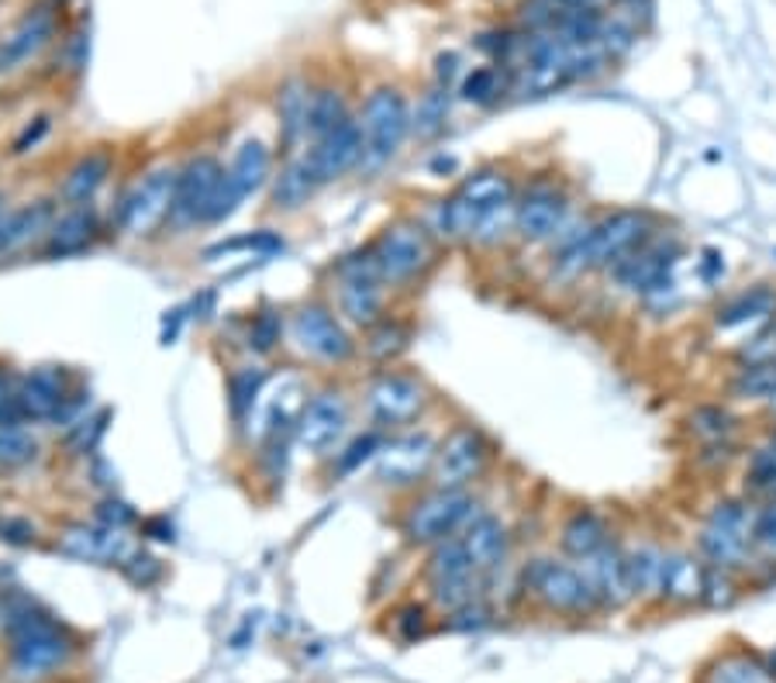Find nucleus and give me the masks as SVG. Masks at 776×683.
<instances>
[{"mask_svg": "<svg viewBox=\"0 0 776 683\" xmlns=\"http://www.w3.org/2000/svg\"><path fill=\"white\" fill-rule=\"evenodd\" d=\"M663 224L649 208H611L587 221L569 224L553 245V276L563 283H577L594 273H608L621 255L642 245Z\"/></svg>", "mask_w": 776, "mask_h": 683, "instance_id": "1", "label": "nucleus"}, {"mask_svg": "<svg viewBox=\"0 0 776 683\" xmlns=\"http://www.w3.org/2000/svg\"><path fill=\"white\" fill-rule=\"evenodd\" d=\"M517 180L504 166H480L436 208V235L445 242L494 245L514 232Z\"/></svg>", "mask_w": 776, "mask_h": 683, "instance_id": "2", "label": "nucleus"}, {"mask_svg": "<svg viewBox=\"0 0 776 683\" xmlns=\"http://www.w3.org/2000/svg\"><path fill=\"white\" fill-rule=\"evenodd\" d=\"M753 522L756 504L749 497H717L694 532V553L717 569H735V574H749L753 556Z\"/></svg>", "mask_w": 776, "mask_h": 683, "instance_id": "3", "label": "nucleus"}, {"mask_svg": "<svg viewBox=\"0 0 776 683\" xmlns=\"http://www.w3.org/2000/svg\"><path fill=\"white\" fill-rule=\"evenodd\" d=\"M686 245L677 232H670L667 221L656 228V232L636 245L628 255L604 273L611 283V291L625 294V297H636V301H652L656 294H663L670 287H677V266L683 263Z\"/></svg>", "mask_w": 776, "mask_h": 683, "instance_id": "4", "label": "nucleus"}, {"mask_svg": "<svg viewBox=\"0 0 776 683\" xmlns=\"http://www.w3.org/2000/svg\"><path fill=\"white\" fill-rule=\"evenodd\" d=\"M8 635H11V666L21 680L45 676L49 670L63 666L73 652L70 635L52 618L39 614L28 601H14V608H8Z\"/></svg>", "mask_w": 776, "mask_h": 683, "instance_id": "5", "label": "nucleus"}, {"mask_svg": "<svg viewBox=\"0 0 776 683\" xmlns=\"http://www.w3.org/2000/svg\"><path fill=\"white\" fill-rule=\"evenodd\" d=\"M522 587L525 593H532L535 601L553 611V614H566V618H590L600 614V601L594 587L587 584V577L580 574L577 563H563L553 556H538L528 559L522 569Z\"/></svg>", "mask_w": 776, "mask_h": 683, "instance_id": "6", "label": "nucleus"}, {"mask_svg": "<svg viewBox=\"0 0 776 683\" xmlns=\"http://www.w3.org/2000/svg\"><path fill=\"white\" fill-rule=\"evenodd\" d=\"M480 501L473 497V491H449V487H431L428 494H421L408 511L405 522H400V532L411 546H439L445 538L459 535L473 515H480Z\"/></svg>", "mask_w": 776, "mask_h": 683, "instance_id": "7", "label": "nucleus"}, {"mask_svg": "<svg viewBox=\"0 0 776 683\" xmlns=\"http://www.w3.org/2000/svg\"><path fill=\"white\" fill-rule=\"evenodd\" d=\"M363 132V166L380 169L387 166L411 135V104L397 87H377L359 111Z\"/></svg>", "mask_w": 776, "mask_h": 683, "instance_id": "8", "label": "nucleus"}, {"mask_svg": "<svg viewBox=\"0 0 776 683\" xmlns=\"http://www.w3.org/2000/svg\"><path fill=\"white\" fill-rule=\"evenodd\" d=\"M369 249H373V260H377L387 287H405V283L421 280L439 260L436 235H431L421 221H411V218H400V221L387 224L380 239Z\"/></svg>", "mask_w": 776, "mask_h": 683, "instance_id": "9", "label": "nucleus"}, {"mask_svg": "<svg viewBox=\"0 0 776 683\" xmlns=\"http://www.w3.org/2000/svg\"><path fill=\"white\" fill-rule=\"evenodd\" d=\"M491 460H494V442L486 439V432L470 421H459L439 439L428 480L431 487L473 491V483L491 470Z\"/></svg>", "mask_w": 776, "mask_h": 683, "instance_id": "10", "label": "nucleus"}, {"mask_svg": "<svg viewBox=\"0 0 776 683\" xmlns=\"http://www.w3.org/2000/svg\"><path fill=\"white\" fill-rule=\"evenodd\" d=\"M569 193L556 177H535L517 187L514 201V235L528 245H556L569 228Z\"/></svg>", "mask_w": 776, "mask_h": 683, "instance_id": "11", "label": "nucleus"}, {"mask_svg": "<svg viewBox=\"0 0 776 683\" xmlns=\"http://www.w3.org/2000/svg\"><path fill=\"white\" fill-rule=\"evenodd\" d=\"M486 577H480L459 535L445 538V543L431 546L428 563H424V584H428V597L436 601L445 614L466 608L473 601H480V587Z\"/></svg>", "mask_w": 776, "mask_h": 683, "instance_id": "12", "label": "nucleus"}, {"mask_svg": "<svg viewBox=\"0 0 776 683\" xmlns=\"http://www.w3.org/2000/svg\"><path fill=\"white\" fill-rule=\"evenodd\" d=\"M773 315H776V283L759 280L717 301V307L711 311V335L728 338L732 349H742L745 342L756 338L773 322Z\"/></svg>", "mask_w": 776, "mask_h": 683, "instance_id": "13", "label": "nucleus"}, {"mask_svg": "<svg viewBox=\"0 0 776 683\" xmlns=\"http://www.w3.org/2000/svg\"><path fill=\"white\" fill-rule=\"evenodd\" d=\"M177 177L180 169L172 166H156L141 177L114 214L118 228L125 235H149L172 214V197H177Z\"/></svg>", "mask_w": 776, "mask_h": 683, "instance_id": "14", "label": "nucleus"}, {"mask_svg": "<svg viewBox=\"0 0 776 683\" xmlns=\"http://www.w3.org/2000/svg\"><path fill=\"white\" fill-rule=\"evenodd\" d=\"M428 408V387L415 374H397L387 369L366 390V411L380 429H405L418 421Z\"/></svg>", "mask_w": 776, "mask_h": 683, "instance_id": "15", "label": "nucleus"}, {"mask_svg": "<svg viewBox=\"0 0 776 683\" xmlns=\"http://www.w3.org/2000/svg\"><path fill=\"white\" fill-rule=\"evenodd\" d=\"M338 276H342V311H345V318L373 328L384 318V291H387L380 266H377V260H373V249L342 260Z\"/></svg>", "mask_w": 776, "mask_h": 683, "instance_id": "16", "label": "nucleus"}, {"mask_svg": "<svg viewBox=\"0 0 776 683\" xmlns=\"http://www.w3.org/2000/svg\"><path fill=\"white\" fill-rule=\"evenodd\" d=\"M224 183V169L214 156H197L190 159L180 177H177V197H172V224H197V221H208L214 201H218V190Z\"/></svg>", "mask_w": 776, "mask_h": 683, "instance_id": "17", "label": "nucleus"}, {"mask_svg": "<svg viewBox=\"0 0 776 683\" xmlns=\"http://www.w3.org/2000/svg\"><path fill=\"white\" fill-rule=\"evenodd\" d=\"M294 346L318 362H345L353 356V338L338 325V318L322 304L301 307L291 322Z\"/></svg>", "mask_w": 776, "mask_h": 683, "instance_id": "18", "label": "nucleus"}, {"mask_svg": "<svg viewBox=\"0 0 776 683\" xmlns=\"http://www.w3.org/2000/svg\"><path fill=\"white\" fill-rule=\"evenodd\" d=\"M436 439L428 432H408L384 442L377 455V476L390 487H415L424 476H431V463H436Z\"/></svg>", "mask_w": 776, "mask_h": 683, "instance_id": "19", "label": "nucleus"}, {"mask_svg": "<svg viewBox=\"0 0 776 683\" xmlns=\"http://www.w3.org/2000/svg\"><path fill=\"white\" fill-rule=\"evenodd\" d=\"M266 174H270V149L259 138L242 141L235 159H232V169H224L221 197H218L211 214H208V224H218L221 218L232 214L249 193H255L259 187H263Z\"/></svg>", "mask_w": 776, "mask_h": 683, "instance_id": "20", "label": "nucleus"}, {"mask_svg": "<svg viewBox=\"0 0 776 683\" xmlns=\"http://www.w3.org/2000/svg\"><path fill=\"white\" fill-rule=\"evenodd\" d=\"M580 574L587 577V584L594 587L597 601L604 611H621L636 601V590H631V580H628V559H625V546L618 543H608L604 549H597L594 556L580 559Z\"/></svg>", "mask_w": 776, "mask_h": 683, "instance_id": "21", "label": "nucleus"}, {"mask_svg": "<svg viewBox=\"0 0 776 683\" xmlns=\"http://www.w3.org/2000/svg\"><path fill=\"white\" fill-rule=\"evenodd\" d=\"M304 159L314 169L318 183H332V180H342L345 174H353L356 166H363V132H359V122L349 118L345 125H338L335 132L314 138L311 141V153Z\"/></svg>", "mask_w": 776, "mask_h": 683, "instance_id": "22", "label": "nucleus"}, {"mask_svg": "<svg viewBox=\"0 0 776 683\" xmlns=\"http://www.w3.org/2000/svg\"><path fill=\"white\" fill-rule=\"evenodd\" d=\"M345 424H349V408H345L342 393H318V397H311L304 411L297 414L294 435L301 449L322 455L342 439Z\"/></svg>", "mask_w": 776, "mask_h": 683, "instance_id": "23", "label": "nucleus"}, {"mask_svg": "<svg viewBox=\"0 0 776 683\" xmlns=\"http://www.w3.org/2000/svg\"><path fill=\"white\" fill-rule=\"evenodd\" d=\"M459 543H463V549H466V556L480 577L497 574L511 556V532L497 515H491V511L473 515V522L459 532Z\"/></svg>", "mask_w": 776, "mask_h": 683, "instance_id": "24", "label": "nucleus"}, {"mask_svg": "<svg viewBox=\"0 0 776 683\" xmlns=\"http://www.w3.org/2000/svg\"><path fill=\"white\" fill-rule=\"evenodd\" d=\"M60 553L80 559V563H97V566H114L132 556L128 538L122 535V528H107V525H70L60 535Z\"/></svg>", "mask_w": 776, "mask_h": 683, "instance_id": "25", "label": "nucleus"}, {"mask_svg": "<svg viewBox=\"0 0 776 683\" xmlns=\"http://www.w3.org/2000/svg\"><path fill=\"white\" fill-rule=\"evenodd\" d=\"M52 35H55V14L49 8L28 11L11 32L0 39V73H14L24 63H32L52 42Z\"/></svg>", "mask_w": 776, "mask_h": 683, "instance_id": "26", "label": "nucleus"}, {"mask_svg": "<svg viewBox=\"0 0 776 683\" xmlns=\"http://www.w3.org/2000/svg\"><path fill=\"white\" fill-rule=\"evenodd\" d=\"M615 525L608 515H600L597 507H573L559 525V553L573 563H580L615 543Z\"/></svg>", "mask_w": 776, "mask_h": 683, "instance_id": "27", "label": "nucleus"}, {"mask_svg": "<svg viewBox=\"0 0 776 683\" xmlns=\"http://www.w3.org/2000/svg\"><path fill=\"white\" fill-rule=\"evenodd\" d=\"M18 401L24 408V418H32V421L60 418L70 404V380L63 369H55V366L32 369L18 390Z\"/></svg>", "mask_w": 776, "mask_h": 683, "instance_id": "28", "label": "nucleus"}, {"mask_svg": "<svg viewBox=\"0 0 776 683\" xmlns=\"http://www.w3.org/2000/svg\"><path fill=\"white\" fill-rule=\"evenodd\" d=\"M625 559H628V580H631V590H636V601H646V605L663 601L670 549L663 543H656V538H642L636 546H625Z\"/></svg>", "mask_w": 776, "mask_h": 683, "instance_id": "29", "label": "nucleus"}, {"mask_svg": "<svg viewBox=\"0 0 776 683\" xmlns=\"http://www.w3.org/2000/svg\"><path fill=\"white\" fill-rule=\"evenodd\" d=\"M704 574H707V563L694 549H670L667 580H663V601H659V605H667L673 611L701 608Z\"/></svg>", "mask_w": 776, "mask_h": 683, "instance_id": "30", "label": "nucleus"}, {"mask_svg": "<svg viewBox=\"0 0 776 683\" xmlns=\"http://www.w3.org/2000/svg\"><path fill=\"white\" fill-rule=\"evenodd\" d=\"M701 683H776V673L769 670V660L756 649H725L704 666Z\"/></svg>", "mask_w": 776, "mask_h": 683, "instance_id": "31", "label": "nucleus"}, {"mask_svg": "<svg viewBox=\"0 0 776 683\" xmlns=\"http://www.w3.org/2000/svg\"><path fill=\"white\" fill-rule=\"evenodd\" d=\"M683 432L690 435L698 449L701 445H725V442H738L742 435V418L732 404L725 401H711V404H698L683 418Z\"/></svg>", "mask_w": 776, "mask_h": 683, "instance_id": "32", "label": "nucleus"}, {"mask_svg": "<svg viewBox=\"0 0 776 683\" xmlns=\"http://www.w3.org/2000/svg\"><path fill=\"white\" fill-rule=\"evenodd\" d=\"M111 166H114V156H111L107 149H94V153L80 156V159L70 166L66 180H63V201H66L70 208L91 204L94 197H97V190L107 183Z\"/></svg>", "mask_w": 776, "mask_h": 683, "instance_id": "33", "label": "nucleus"}, {"mask_svg": "<svg viewBox=\"0 0 776 683\" xmlns=\"http://www.w3.org/2000/svg\"><path fill=\"white\" fill-rule=\"evenodd\" d=\"M97 232H101V221H97V214H94L91 204L70 208L60 221H52L45 252H49V255H76V252H83L86 245H94Z\"/></svg>", "mask_w": 776, "mask_h": 683, "instance_id": "34", "label": "nucleus"}, {"mask_svg": "<svg viewBox=\"0 0 776 683\" xmlns=\"http://www.w3.org/2000/svg\"><path fill=\"white\" fill-rule=\"evenodd\" d=\"M466 104H476V107H494L501 104L507 94H514V70L501 66V63H486V66H476L473 73L463 76V87H459Z\"/></svg>", "mask_w": 776, "mask_h": 683, "instance_id": "35", "label": "nucleus"}, {"mask_svg": "<svg viewBox=\"0 0 776 683\" xmlns=\"http://www.w3.org/2000/svg\"><path fill=\"white\" fill-rule=\"evenodd\" d=\"M307 104H311V91L301 80H286L280 94H276V114H280V135L283 146L294 149L297 141L307 135Z\"/></svg>", "mask_w": 776, "mask_h": 683, "instance_id": "36", "label": "nucleus"}, {"mask_svg": "<svg viewBox=\"0 0 776 683\" xmlns=\"http://www.w3.org/2000/svg\"><path fill=\"white\" fill-rule=\"evenodd\" d=\"M318 177H314V169L307 166V159H291L283 169H280V177L273 183V208L280 211H297L311 201V193L318 190Z\"/></svg>", "mask_w": 776, "mask_h": 683, "instance_id": "37", "label": "nucleus"}, {"mask_svg": "<svg viewBox=\"0 0 776 683\" xmlns=\"http://www.w3.org/2000/svg\"><path fill=\"white\" fill-rule=\"evenodd\" d=\"M449 111H452V94L449 87H431L418 97V107H411V135L421 141L439 138L449 125Z\"/></svg>", "mask_w": 776, "mask_h": 683, "instance_id": "38", "label": "nucleus"}, {"mask_svg": "<svg viewBox=\"0 0 776 683\" xmlns=\"http://www.w3.org/2000/svg\"><path fill=\"white\" fill-rule=\"evenodd\" d=\"M349 118H353V111H349V104H345L342 91H335V87L311 91V104H307V135H311V141L335 132Z\"/></svg>", "mask_w": 776, "mask_h": 683, "instance_id": "39", "label": "nucleus"}, {"mask_svg": "<svg viewBox=\"0 0 776 683\" xmlns=\"http://www.w3.org/2000/svg\"><path fill=\"white\" fill-rule=\"evenodd\" d=\"M408 346H411V328L405 322H397V318H380L377 325L369 328V338H366L369 356L380 359V362L397 359L400 353H408Z\"/></svg>", "mask_w": 776, "mask_h": 683, "instance_id": "40", "label": "nucleus"}, {"mask_svg": "<svg viewBox=\"0 0 776 683\" xmlns=\"http://www.w3.org/2000/svg\"><path fill=\"white\" fill-rule=\"evenodd\" d=\"M742 577H745V574H735V569H717V566H707L701 608H711V611H728V608L738 601V597H742Z\"/></svg>", "mask_w": 776, "mask_h": 683, "instance_id": "41", "label": "nucleus"}, {"mask_svg": "<svg viewBox=\"0 0 776 683\" xmlns=\"http://www.w3.org/2000/svg\"><path fill=\"white\" fill-rule=\"evenodd\" d=\"M263 387H266L263 369H239V374H232V380H228V397H232V414L239 421L252 414L255 401L263 397Z\"/></svg>", "mask_w": 776, "mask_h": 683, "instance_id": "42", "label": "nucleus"}, {"mask_svg": "<svg viewBox=\"0 0 776 683\" xmlns=\"http://www.w3.org/2000/svg\"><path fill=\"white\" fill-rule=\"evenodd\" d=\"M753 556H756L759 566H776V504H756Z\"/></svg>", "mask_w": 776, "mask_h": 683, "instance_id": "43", "label": "nucleus"}, {"mask_svg": "<svg viewBox=\"0 0 776 683\" xmlns=\"http://www.w3.org/2000/svg\"><path fill=\"white\" fill-rule=\"evenodd\" d=\"M39 455V442L24 429H0V466H24Z\"/></svg>", "mask_w": 776, "mask_h": 683, "instance_id": "44", "label": "nucleus"}, {"mask_svg": "<svg viewBox=\"0 0 776 683\" xmlns=\"http://www.w3.org/2000/svg\"><path fill=\"white\" fill-rule=\"evenodd\" d=\"M380 449H384V435L380 432H366V435L353 439L349 449L338 455V473H356L366 460H377Z\"/></svg>", "mask_w": 776, "mask_h": 683, "instance_id": "45", "label": "nucleus"}, {"mask_svg": "<svg viewBox=\"0 0 776 683\" xmlns=\"http://www.w3.org/2000/svg\"><path fill=\"white\" fill-rule=\"evenodd\" d=\"M732 359H735V366H749V362L776 359V315H773V322H769L756 338H749L742 349H735Z\"/></svg>", "mask_w": 776, "mask_h": 683, "instance_id": "46", "label": "nucleus"}, {"mask_svg": "<svg viewBox=\"0 0 776 683\" xmlns=\"http://www.w3.org/2000/svg\"><path fill=\"white\" fill-rule=\"evenodd\" d=\"M394 632L397 639H405V642H418L421 635H428V608L424 605H405V608H397L394 611Z\"/></svg>", "mask_w": 776, "mask_h": 683, "instance_id": "47", "label": "nucleus"}, {"mask_svg": "<svg viewBox=\"0 0 776 683\" xmlns=\"http://www.w3.org/2000/svg\"><path fill=\"white\" fill-rule=\"evenodd\" d=\"M280 335H283V325H280L276 311H259V315L252 318V325H249V346L255 353H270L280 342Z\"/></svg>", "mask_w": 776, "mask_h": 683, "instance_id": "48", "label": "nucleus"}, {"mask_svg": "<svg viewBox=\"0 0 776 683\" xmlns=\"http://www.w3.org/2000/svg\"><path fill=\"white\" fill-rule=\"evenodd\" d=\"M742 497H749L753 504H776V470L742 473Z\"/></svg>", "mask_w": 776, "mask_h": 683, "instance_id": "49", "label": "nucleus"}, {"mask_svg": "<svg viewBox=\"0 0 776 683\" xmlns=\"http://www.w3.org/2000/svg\"><path fill=\"white\" fill-rule=\"evenodd\" d=\"M491 608H486L483 601H473V605H466V608H459V611H452L449 614V629L452 632H480V629H486V624H491Z\"/></svg>", "mask_w": 776, "mask_h": 683, "instance_id": "50", "label": "nucleus"}, {"mask_svg": "<svg viewBox=\"0 0 776 683\" xmlns=\"http://www.w3.org/2000/svg\"><path fill=\"white\" fill-rule=\"evenodd\" d=\"M125 574H128L138 587H149L153 580H159L162 566H159V559H153V556H128V559H125Z\"/></svg>", "mask_w": 776, "mask_h": 683, "instance_id": "51", "label": "nucleus"}, {"mask_svg": "<svg viewBox=\"0 0 776 683\" xmlns=\"http://www.w3.org/2000/svg\"><path fill=\"white\" fill-rule=\"evenodd\" d=\"M97 518H101V525H107V528H125V525L135 522V511H132L125 501H104V504L97 507Z\"/></svg>", "mask_w": 776, "mask_h": 683, "instance_id": "52", "label": "nucleus"}, {"mask_svg": "<svg viewBox=\"0 0 776 683\" xmlns=\"http://www.w3.org/2000/svg\"><path fill=\"white\" fill-rule=\"evenodd\" d=\"M459 52H442L439 55V63H436V83L439 87H449L452 91V83H455V76H459Z\"/></svg>", "mask_w": 776, "mask_h": 683, "instance_id": "53", "label": "nucleus"}, {"mask_svg": "<svg viewBox=\"0 0 776 683\" xmlns=\"http://www.w3.org/2000/svg\"><path fill=\"white\" fill-rule=\"evenodd\" d=\"M45 132H49V118H35V125H28V128L21 132V138L14 141V153L21 156V153H28V149H35Z\"/></svg>", "mask_w": 776, "mask_h": 683, "instance_id": "54", "label": "nucleus"}, {"mask_svg": "<svg viewBox=\"0 0 776 683\" xmlns=\"http://www.w3.org/2000/svg\"><path fill=\"white\" fill-rule=\"evenodd\" d=\"M146 532H153V538H159V543H172V525H162V522H146Z\"/></svg>", "mask_w": 776, "mask_h": 683, "instance_id": "55", "label": "nucleus"}, {"mask_svg": "<svg viewBox=\"0 0 776 683\" xmlns=\"http://www.w3.org/2000/svg\"><path fill=\"white\" fill-rule=\"evenodd\" d=\"M549 4H559V8H587V4H600V0H549Z\"/></svg>", "mask_w": 776, "mask_h": 683, "instance_id": "56", "label": "nucleus"}, {"mask_svg": "<svg viewBox=\"0 0 776 683\" xmlns=\"http://www.w3.org/2000/svg\"><path fill=\"white\" fill-rule=\"evenodd\" d=\"M615 4H649V0H615Z\"/></svg>", "mask_w": 776, "mask_h": 683, "instance_id": "57", "label": "nucleus"}, {"mask_svg": "<svg viewBox=\"0 0 776 683\" xmlns=\"http://www.w3.org/2000/svg\"><path fill=\"white\" fill-rule=\"evenodd\" d=\"M766 660H769V670H773V673H776V649H773V652H769V656H766Z\"/></svg>", "mask_w": 776, "mask_h": 683, "instance_id": "58", "label": "nucleus"}, {"mask_svg": "<svg viewBox=\"0 0 776 683\" xmlns=\"http://www.w3.org/2000/svg\"><path fill=\"white\" fill-rule=\"evenodd\" d=\"M4 214H8V211H4V201H0V218H4Z\"/></svg>", "mask_w": 776, "mask_h": 683, "instance_id": "59", "label": "nucleus"}]
</instances>
